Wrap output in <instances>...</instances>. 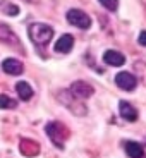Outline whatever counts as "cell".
I'll return each instance as SVG.
<instances>
[{
    "label": "cell",
    "mask_w": 146,
    "mask_h": 158,
    "mask_svg": "<svg viewBox=\"0 0 146 158\" xmlns=\"http://www.w3.org/2000/svg\"><path fill=\"white\" fill-rule=\"evenodd\" d=\"M28 35H29V38H31V41L35 45L43 47V45H47L52 40L53 29H52V26H48V24L33 23V24H29V28H28Z\"/></svg>",
    "instance_id": "6da1fadb"
},
{
    "label": "cell",
    "mask_w": 146,
    "mask_h": 158,
    "mask_svg": "<svg viewBox=\"0 0 146 158\" xmlns=\"http://www.w3.org/2000/svg\"><path fill=\"white\" fill-rule=\"evenodd\" d=\"M69 91H71L77 100H81V102L86 100V98H90V96H93V93H95L93 86L88 84V83H84V81H76V83H72L71 88H69Z\"/></svg>",
    "instance_id": "5b68a950"
},
{
    "label": "cell",
    "mask_w": 146,
    "mask_h": 158,
    "mask_svg": "<svg viewBox=\"0 0 146 158\" xmlns=\"http://www.w3.org/2000/svg\"><path fill=\"white\" fill-rule=\"evenodd\" d=\"M16 107H17L16 100H12L10 96H7V95H0V108L9 110V108H16Z\"/></svg>",
    "instance_id": "2e32d148"
},
{
    "label": "cell",
    "mask_w": 146,
    "mask_h": 158,
    "mask_svg": "<svg viewBox=\"0 0 146 158\" xmlns=\"http://www.w3.org/2000/svg\"><path fill=\"white\" fill-rule=\"evenodd\" d=\"M0 12H4L7 16H17L19 14V7L10 4L9 0H0Z\"/></svg>",
    "instance_id": "9a60e30c"
},
{
    "label": "cell",
    "mask_w": 146,
    "mask_h": 158,
    "mask_svg": "<svg viewBox=\"0 0 146 158\" xmlns=\"http://www.w3.org/2000/svg\"><path fill=\"white\" fill-rule=\"evenodd\" d=\"M115 84L124 91H132L138 86V77L131 72H119L115 76Z\"/></svg>",
    "instance_id": "8992f818"
},
{
    "label": "cell",
    "mask_w": 146,
    "mask_h": 158,
    "mask_svg": "<svg viewBox=\"0 0 146 158\" xmlns=\"http://www.w3.org/2000/svg\"><path fill=\"white\" fill-rule=\"evenodd\" d=\"M103 62L112 65V67H120L126 64V57L117 50H107L103 53Z\"/></svg>",
    "instance_id": "52a82bcc"
},
{
    "label": "cell",
    "mask_w": 146,
    "mask_h": 158,
    "mask_svg": "<svg viewBox=\"0 0 146 158\" xmlns=\"http://www.w3.org/2000/svg\"><path fill=\"white\" fill-rule=\"evenodd\" d=\"M45 131H47L48 138L52 139V143L62 150V148H64V143H65V139L69 138L67 127L64 126L62 122H48L47 127H45Z\"/></svg>",
    "instance_id": "3957f363"
},
{
    "label": "cell",
    "mask_w": 146,
    "mask_h": 158,
    "mask_svg": "<svg viewBox=\"0 0 146 158\" xmlns=\"http://www.w3.org/2000/svg\"><path fill=\"white\" fill-rule=\"evenodd\" d=\"M124 148H126V153L129 155L131 158H143L144 156V148L136 141H126Z\"/></svg>",
    "instance_id": "7c38bea8"
},
{
    "label": "cell",
    "mask_w": 146,
    "mask_h": 158,
    "mask_svg": "<svg viewBox=\"0 0 146 158\" xmlns=\"http://www.w3.org/2000/svg\"><path fill=\"white\" fill-rule=\"evenodd\" d=\"M16 91H17V95H19V98L23 100V102H28V100L33 98V88L29 86V83H26V81H19V83L16 84Z\"/></svg>",
    "instance_id": "4fadbf2b"
},
{
    "label": "cell",
    "mask_w": 146,
    "mask_h": 158,
    "mask_svg": "<svg viewBox=\"0 0 146 158\" xmlns=\"http://www.w3.org/2000/svg\"><path fill=\"white\" fill-rule=\"evenodd\" d=\"M65 17H67L69 24H72V26H76V28H79V29H88L91 26L90 16L84 14L83 10H79V9H71V10H67Z\"/></svg>",
    "instance_id": "277c9868"
},
{
    "label": "cell",
    "mask_w": 146,
    "mask_h": 158,
    "mask_svg": "<svg viewBox=\"0 0 146 158\" xmlns=\"http://www.w3.org/2000/svg\"><path fill=\"white\" fill-rule=\"evenodd\" d=\"M119 112H120V117L126 118L127 122H136L138 120V110H136L129 102H120L119 103Z\"/></svg>",
    "instance_id": "9c48e42d"
},
{
    "label": "cell",
    "mask_w": 146,
    "mask_h": 158,
    "mask_svg": "<svg viewBox=\"0 0 146 158\" xmlns=\"http://www.w3.org/2000/svg\"><path fill=\"white\" fill-rule=\"evenodd\" d=\"M74 47V38L71 35H62L55 43V50L60 52V53H67V52L72 50Z\"/></svg>",
    "instance_id": "8fae6325"
},
{
    "label": "cell",
    "mask_w": 146,
    "mask_h": 158,
    "mask_svg": "<svg viewBox=\"0 0 146 158\" xmlns=\"http://www.w3.org/2000/svg\"><path fill=\"white\" fill-rule=\"evenodd\" d=\"M0 41L2 43H7V45H12V47L19 45V40H17L16 33L12 31L9 26H5V24H0Z\"/></svg>",
    "instance_id": "30bf717a"
},
{
    "label": "cell",
    "mask_w": 146,
    "mask_h": 158,
    "mask_svg": "<svg viewBox=\"0 0 146 158\" xmlns=\"http://www.w3.org/2000/svg\"><path fill=\"white\" fill-rule=\"evenodd\" d=\"M57 98H59V102L62 103L64 107L67 108V110H71L74 115H77V117H83V115L88 114V108L86 105H84L81 100H77L74 95H72L69 89H62L59 91V95H57Z\"/></svg>",
    "instance_id": "7a4b0ae2"
},
{
    "label": "cell",
    "mask_w": 146,
    "mask_h": 158,
    "mask_svg": "<svg viewBox=\"0 0 146 158\" xmlns=\"http://www.w3.org/2000/svg\"><path fill=\"white\" fill-rule=\"evenodd\" d=\"M21 151H23L26 156H35V155H38L40 151V146H38V143L31 141V139H23L21 141Z\"/></svg>",
    "instance_id": "5bb4252c"
},
{
    "label": "cell",
    "mask_w": 146,
    "mask_h": 158,
    "mask_svg": "<svg viewBox=\"0 0 146 158\" xmlns=\"http://www.w3.org/2000/svg\"><path fill=\"white\" fill-rule=\"evenodd\" d=\"M138 43L143 45V47H146V31H141L138 36Z\"/></svg>",
    "instance_id": "ac0fdd59"
},
{
    "label": "cell",
    "mask_w": 146,
    "mask_h": 158,
    "mask_svg": "<svg viewBox=\"0 0 146 158\" xmlns=\"http://www.w3.org/2000/svg\"><path fill=\"white\" fill-rule=\"evenodd\" d=\"M98 2L110 12H115L119 7V0H98Z\"/></svg>",
    "instance_id": "e0dca14e"
},
{
    "label": "cell",
    "mask_w": 146,
    "mask_h": 158,
    "mask_svg": "<svg viewBox=\"0 0 146 158\" xmlns=\"http://www.w3.org/2000/svg\"><path fill=\"white\" fill-rule=\"evenodd\" d=\"M2 69H4V72H7V74H10V76H19V74H23L24 65H23V62L17 60V59H5L4 62H2Z\"/></svg>",
    "instance_id": "ba28073f"
}]
</instances>
